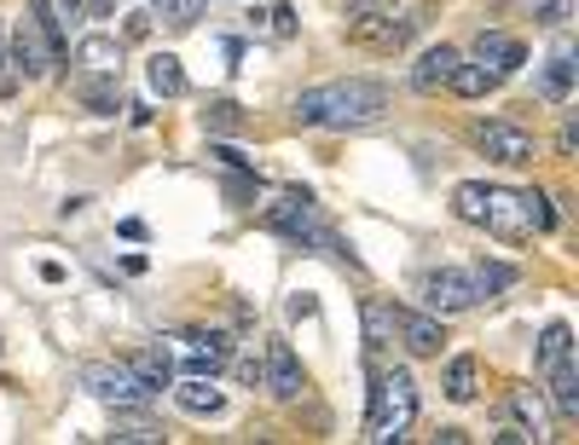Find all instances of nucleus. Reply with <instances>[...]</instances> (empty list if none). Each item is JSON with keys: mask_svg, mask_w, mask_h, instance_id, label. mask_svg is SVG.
<instances>
[{"mask_svg": "<svg viewBox=\"0 0 579 445\" xmlns=\"http://www.w3.org/2000/svg\"><path fill=\"white\" fill-rule=\"evenodd\" d=\"M75 99H82L87 111H99V116H116V111H122L116 75H99V82H75Z\"/></svg>", "mask_w": 579, "mask_h": 445, "instance_id": "b1692460", "label": "nucleus"}, {"mask_svg": "<svg viewBox=\"0 0 579 445\" xmlns=\"http://www.w3.org/2000/svg\"><path fill=\"white\" fill-rule=\"evenodd\" d=\"M128 371L151 387V394H163V387H174V359L163 353V348H139L134 359H128Z\"/></svg>", "mask_w": 579, "mask_h": 445, "instance_id": "4be33fe9", "label": "nucleus"}, {"mask_svg": "<svg viewBox=\"0 0 579 445\" xmlns=\"http://www.w3.org/2000/svg\"><path fill=\"white\" fill-rule=\"evenodd\" d=\"M562 359H573V330L568 324H545V335H539V371H550V364H562Z\"/></svg>", "mask_w": 579, "mask_h": 445, "instance_id": "bb28decb", "label": "nucleus"}, {"mask_svg": "<svg viewBox=\"0 0 579 445\" xmlns=\"http://www.w3.org/2000/svg\"><path fill=\"white\" fill-rule=\"evenodd\" d=\"M64 59H70V30L46 12V0H23V18L12 30V64H18V75L41 82V75H53Z\"/></svg>", "mask_w": 579, "mask_h": 445, "instance_id": "f03ea898", "label": "nucleus"}, {"mask_svg": "<svg viewBox=\"0 0 579 445\" xmlns=\"http://www.w3.org/2000/svg\"><path fill=\"white\" fill-rule=\"evenodd\" d=\"M267 18V35L272 41H290L296 35V7H272V12H261Z\"/></svg>", "mask_w": 579, "mask_h": 445, "instance_id": "2f4dec72", "label": "nucleus"}, {"mask_svg": "<svg viewBox=\"0 0 579 445\" xmlns=\"http://www.w3.org/2000/svg\"><path fill=\"white\" fill-rule=\"evenodd\" d=\"M75 64L87 75H122V41L116 35H82L75 41Z\"/></svg>", "mask_w": 579, "mask_h": 445, "instance_id": "2eb2a0df", "label": "nucleus"}, {"mask_svg": "<svg viewBox=\"0 0 579 445\" xmlns=\"http://www.w3.org/2000/svg\"><path fill=\"white\" fill-rule=\"evenodd\" d=\"M417 296L423 307L435 312V319H452V312H469L475 301H482V290H475V278L464 267H430L417 278Z\"/></svg>", "mask_w": 579, "mask_h": 445, "instance_id": "0eeeda50", "label": "nucleus"}, {"mask_svg": "<svg viewBox=\"0 0 579 445\" xmlns=\"http://www.w3.org/2000/svg\"><path fill=\"white\" fill-rule=\"evenodd\" d=\"M383 111H389V87L371 82V75H348V82L308 87L290 104L296 127H371Z\"/></svg>", "mask_w": 579, "mask_h": 445, "instance_id": "f257e3e1", "label": "nucleus"}, {"mask_svg": "<svg viewBox=\"0 0 579 445\" xmlns=\"http://www.w3.org/2000/svg\"><path fill=\"white\" fill-rule=\"evenodd\" d=\"M446 400L452 405H469L475 394H482V359H475V353H458V359H452L446 364Z\"/></svg>", "mask_w": 579, "mask_h": 445, "instance_id": "aec40b11", "label": "nucleus"}, {"mask_svg": "<svg viewBox=\"0 0 579 445\" xmlns=\"http://www.w3.org/2000/svg\"><path fill=\"white\" fill-rule=\"evenodd\" d=\"M573 41L568 35H557V46H550V59H545V99L550 104H568V93H573Z\"/></svg>", "mask_w": 579, "mask_h": 445, "instance_id": "4468645a", "label": "nucleus"}, {"mask_svg": "<svg viewBox=\"0 0 579 445\" xmlns=\"http://www.w3.org/2000/svg\"><path fill=\"white\" fill-rule=\"evenodd\" d=\"M510 423L527 434V439H550V428H545V405H539V387H527V382H516L510 387Z\"/></svg>", "mask_w": 579, "mask_h": 445, "instance_id": "dca6fc26", "label": "nucleus"}, {"mask_svg": "<svg viewBox=\"0 0 579 445\" xmlns=\"http://www.w3.org/2000/svg\"><path fill=\"white\" fill-rule=\"evenodd\" d=\"M46 12H53V18L64 23V30H75V23L87 18V0H46Z\"/></svg>", "mask_w": 579, "mask_h": 445, "instance_id": "72a5a7b5", "label": "nucleus"}, {"mask_svg": "<svg viewBox=\"0 0 579 445\" xmlns=\"http://www.w3.org/2000/svg\"><path fill=\"white\" fill-rule=\"evenodd\" d=\"M261 387L285 405L308 394V371H301V359L285 335H267V348H261Z\"/></svg>", "mask_w": 579, "mask_h": 445, "instance_id": "1a4fd4ad", "label": "nucleus"}, {"mask_svg": "<svg viewBox=\"0 0 579 445\" xmlns=\"http://www.w3.org/2000/svg\"><path fill=\"white\" fill-rule=\"evenodd\" d=\"M261 226H267V231H279V238H296V244H319L331 260L354 267V255H348V249L337 244V231L324 226V215H319L313 192H279V197H272V203L261 208Z\"/></svg>", "mask_w": 579, "mask_h": 445, "instance_id": "20e7f679", "label": "nucleus"}, {"mask_svg": "<svg viewBox=\"0 0 579 445\" xmlns=\"http://www.w3.org/2000/svg\"><path fill=\"white\" fill-rule=\"evenodd\" d=\"M290 319H313V296H296L290 301Z\"/></svg>", "mask_w": 579, "mask_h": 445, "instance_id": "4c0bfd02", "label": "nucleus"}, {"mask_svg": "<svg viewBox=\"0 0 579 445\" xmlns=\"http://www.w3.org/2000/svg\"><path fill=\"white\" fill-rule=\"evenodd\" d=\"M360 319H365V359L376 364V359L394 348V307L389 301H365Z\"/></svg>", "mask_w": 579, "mask_h": 445, "instance_id": "a211bd4d", "label": "nucleus"}, {"mask_svg": "<svg viewBox=\"0 0 579 445\" xmlns=\"http://www.w3.org/2000/svg\"><path fill=\"white\" fill-rule=\"evenodd\" d=\"M521 215H527V231H550V226H557V208H550V197L534 192V186L521 192Z\"/></svg>", "mask_w": 579, "mask_h": 445, "instance_id": "c756f323", "label": "nucleus"}, {"mask_svg": "<svg viewBox=\"0 0 579 445\" xmlns=\"http://www.w3.org/2000/svg\"><path fill=\"white\" fill-rule=\"evenodd\" d=\"M545 382H550V405H557V416H562V423H573V416H579V364L573 359L550 364Z\"/></svg>", "mask_w": 579, "mask_h": 445, "instance_id": "6ab92c4d", "label": "nucleus"}, {"mask_svg": "<svg viewBox=\"0 0 579 445\" xmlns=\"http://www.w3.org/2000/svg\"><path fill=\"white\" fill-rule=\"evenodd\" d=\"M87 7H93V12H111V7H116V0H87Z\"/></svg>", "mask_w": 579, "mask_h": 445, "instance_id": "58836bf2", "label": "nucleus"}, {"mask_svg": "<svg viewBox=\"0 0 579 445\" xmlns=\"http://www.w3.org/2000/svg\"><path fill=\"white\" fill-rule=\"evenodd\" d=\"M452 215H458L464 226L493 231V238H505V244L534 238V231H527V215H521V192H510V186L464 179V186H452Z\"/></svg>", "mask_w": 579, "mask_h": 445, "instance_id": "7ed1b4c3", "label": "nucleus"}, {"mask_svg": "<svg viewBox=\"0 0 579 445\" xmlns=\"http://www.w3.org/2000/svg\"><path fill=\"white\" fill-rule=\"evenodd\" d=\"M18 93V64H12V41L0 35V99Z\"/></svg>", "mask_w": 579, "mask_h": 445, "instance_id": "473e14b6", "label": "nucleus"}, {"mask_svg": "<svg viewBox=\"0 0 579 445\" xmlns=\"http://www.w3.org/2000/svg\"><path fill=\"white\" fill-rule=\"evenodd\" d=\"M498 82H505V75H498V70H487L482 59H475V64H464V59H458V70H452V82H446V87L458 93V99H487Z\"/></svg>", "mask_w": 579, "mask_h": 445, "instance_id": "5701e85b", "label": "nucleus"}, {"mask_svg": "<svg viewBox=\"0 0 579 445\" xmlns=\"http://www.w3.org/2000/svg\"><path fill=\"white\" fill-rule=\"evenodd\" d=\"M75 382H82V394L111 405V411H139L151 400V387L128 371V359H87L75 364Z\"/></svg>", "mask_w": 579, "mask_h": 445, "instance_id": "423d86ee", "label": "nucleus"}, {"mask_svg": "<svg viewBox=\"0 0 579 445\" xmlns=\"http://www.w3.org/2000/svg\"><path fill=\"white\" fill-rule=\"evenodd\" d=\"M394 335L412 359H441V348H446V330L435 312H412V307H394Z\"/></svg>", "mask_w": 579, "mask_h": 445, "instance_id": "9d476101", "label": "nucleus"}, {"mask_svg": "<svg viewBox=\"0 0 579 445\" xmlns=\"http://www.w3.org/2000/svg\"><path fill=\"white\" fill-rule=\"evenodd\" d=\"M458 59H464V52L446 46V41L430 46V52H423V59L412 64V87H417V93H441V87L452 82V70H458Z\"/></svg>", "mask_w": 579, "mask_h": 445, "instance_id": "ddd939ff", "label": "nucleus"}, {"mask_svg": "<svg viewBox=\"0 0 579 445\" xmlns=\"http://www.w3.org/2000/svg\"><path fill=\"white\" fill-rule=\"evenodd\" d=\"M412 423H417V382H412V371H376L371 411H365V439L371 445H394V439H406Z\"/></svg>", "mask_w": 579, "mask_h": 445, "instance_id": "39448f33", "label": "nucleus"}, {"mask_svg": "<svg viewBox=\"0 0 579 445\" xmlns=\"http://www.w3.org/2000/svg\"><path fill=\"white\" fill-rule=\"evenodd\" d=\"M174 405H180L186 416H220L226 411V394H220L209 376H186L180 387H174Z\"/></svg>", "mask_w": 579, "mask_h": 445, "instance_id": "f3484780", "label": "nucleus"}, {"mask_svg": "<svg viewBox=\"0 0 579 445\" xmlns=\"http://www.w3.org/2000/svg\"><path fill=\"white\" fill-rule=\"evenodd\" d=\"M145 82H151V93H157V99H186V70H180L174 52H151V59H145Z\"/></svg>", "mask_w": 579, "mask_h": 445, "instance_id": "412c9836", "label": "nucleus"}, {"mask_svg": "<svg viewBox=\"0 0 579 445\" xmlns=\"http://www.w3.org/2000/svg\"><path fill=\"white\" fill-rule=\"evenodd\" d=\"M394 0H348V18H376V12H389Z\"/></svg>", "mask_w": 579, "mask_h": 445, "instance_id": "c9c22d12", "label": "nucleus"}, {"mask_svg": "<svg viewBox=\"0 0 579 445\" xmlns=\"http://www.w3.org/2000/svg\"><path fill=\"white\" fill-rule=\"evenodd\" d=\"M151 18L174 23V30H192V23L204 18V0H151Z\"/></svg>", "mask_w": 579, "mask_h": 445, "instance_id": "c85d7f7f", "label": "nucleus"}, {"mask_svg": "<svg viewBox=\"0 0 579 445\" xmlns=\"http://www.w3.org/2000/svg\"><path fill=\"white\" fill-rule=\"evenodd\" d=\"M557 151H562V156H573V151H579V134H573V116L562 122V134H557Z\"/></svg>", "mask_w": 579, "mask_h": 445, "instance_id": "e433bc0d", "label": "nucleus"}, {"mask_svg": "<svg viewBox=\"0 0 579 445\" xmlns=\"http://www.w3.org/2000/svg\"><path fill=\"white\" fill-rule=\"evenodd\" d=\"M204 134H244V104L238 99H209L204 104Z\"/></svg>", "mask_w": 579, "mask_h": 445, "instance_id": "393cba45", "label": "nucleus"}, {"mask_svg": "<svg viewBox=\"0 0 579 445\" xmlns=\"http://www.w3.org/2000/svg\"><path fill=\"white\" fill-rule=\"evenodd\" d=\"M475 59H482L487 70H498V75H510V70L527 64V46L516 35H505V30H482L475 35Z\"/></svg>", "mask_w": 579, "mask_h": 445, "instance_id": "f8f14e48", "label": "nucleus"}, {"mask_svg": "<svg viewBox=\"0 0 579 445\" xmlns=\"http://www.w3.org/2000/svg\"><path fill=\"white\" fill-rule=\"evenodd\" d=\"M475 151H482L487 163H498V168H527L539 156V139L527 134V127H516V122H482L475 127Z\"/></svg>", "mask_w": 579, "mask_h": 445, "instance_id": "6e6552de", "label": "nucleus"}, {"mask_svg": "<svg viewBox=\"0 0 579 445\" xmlns=\"http://www.w3.org/2000/svg\"><path fill=\"white\" fill-rule=\"evenodd\" d=\"M469 278H475V290H482V301H487V296L505 290V283H516V267H505V260H475Z\"/></svg>", "mask_w": 579, "mask_h": 445, "instance_id": "cd10ccee", "label": "nucleus"}, {"mask_svg": "<svg viewBox=\"0 0 579 445\" xmlns=\"http://www.w3.org/2000/svg\"><path fill=\"white\" fill-rule=\"evenodd\" d=\"M521 18H534L539 30H568L573 0H521Z\"/></svg>", "mask_w": 579, "mask_h": 445, "instance_id": "a878e982", "label": "nucleus"}, {"mask_svg": "<svg viewBox=\"0 0 579 445\" xmlns=\"http://www.w3.org/2000/svg\"><path fill=\"white\" fill-rule=\"evenodd\" d=\"M180 348H186V376H215L232 364V335L226 330H186Z\"/></svg>", "mask_w": 579, "mask_h": 445, "instance_id": "9b49d317", "label": "nucleus"}, {"mask_svg": "<svg viewBox=\"0 0 579 445\" xmlns=\"http://www.w3.org/2000/svg\"><path fill=\"white\" fill-rule=\"evenodd\" d=\"M105 439H111V445H157L163 434L151 428V423H139V416H116V428H111Z\"/></svg>", "mask_w": 579, "mask_h": 445, "instance_id": "7c9ffc66", "label": "nucleus"}, {"mask_svg": "<svg viewBox=\"0 0 579 445\" xmlns=\"http://www.w3.org/2000/svg\"><path fill=\"white\" fill-rule=\"evenodd\" d=\"M238 382H244V387H261V353L238 359Z\"/></svg>", "mask_w": 579, "mask_h": 445, "instance_id": "f704fd0d", "label": "nucleus"}]
</instances>
